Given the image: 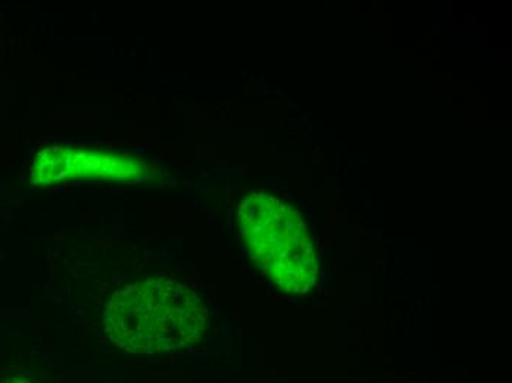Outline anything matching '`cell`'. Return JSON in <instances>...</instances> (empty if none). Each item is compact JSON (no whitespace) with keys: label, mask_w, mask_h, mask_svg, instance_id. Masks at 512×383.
I'll list each match as a JSON object with an SVG mask.
<instances>
[{"label":"cell","mask_w":512,"mask_h":383,"mask_svg":"<svg viewBox=\"0 0 512 383\" xmlns=\"http://www.w3.org/2000/svg\"><path fill=\"white\" fill-rule=\"evenodd\" d=\"M0 383H31L30 381H27L26 378H20V376H15V378H8L5 379V381Z\"/></svg>","instance_id":"cell-4"},{"label":"cell","mask_w":512,"mask_h":383,"mask_svg":"<svg viewBox=\"0 0 512 383\" xmlns=\"http://www.w3.org/2000/svg\"><path fill=\"white\" fill-rule=\"evenodd\" d=\"M201 298L174 279L142 280L112 295L103 313L106 335L121 350L139 356L176 353L204 335Z\"/></svg>","instance_id":"cell-1"},{"label":"cell","mask_w":512,"mask_h":383,"mask_svg":"<svg viewBox=\"0 0 512 383\" xmlns=\"http://www.w3.org/2000/svg\"><path fill=\"white\" fill-rule=\"evenodd\" d=\"M130 161H121L111 155L96 151H74L64 146H52L37 155L31 177L34 185H52L70 177H127L136 171L124 170Z\"/></svg>","instance_id":"cell-3"},{"label":"cell","mask_w":512,"mask_h":383,"mask_svg":"<svg viewBox=\"0 0 512 383\" xmlns=\"http://www.w3.org/2000/svg\"><path fill=\"white\" fill-rule=\"evenodd\" d=\"M239 227L252 261L284 292L305 295L317 285V251L304 217L283 199L256 192L239 205Z\"/></svg>","instance_id":"cell-2"}]
</instances>
